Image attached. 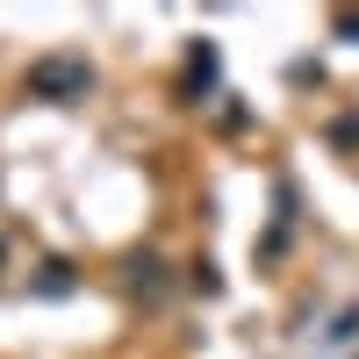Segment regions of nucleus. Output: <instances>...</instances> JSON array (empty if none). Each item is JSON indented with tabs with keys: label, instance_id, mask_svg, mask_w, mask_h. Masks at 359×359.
I'll return each mask as SVG.
<instances>
[{
	"label": "nucleus",
	"instance_id": "obj_1",
	"mask_svg": "<svg viewBox=\"0 0 359 359\" xmlns=\"http://www.w3.org/2000/svg\"><path fill=\"white\" fill-rule=\"evenodd\" d=\"M86 86H94V65L79 50H50L29 65V101H79Z\"/></svg>",
	"mask_w": 359,
	"mask_h": 359
},
{
	"label": "nucleus",
	"instance_id": "obj_2",
	"mask_svg": "<svg viewBox=\"0 0 359 359\" xmlns=\"http://www.w3.org/2000/svg\"><path fill=\"white\" fill-rule=\"evenodd\" d=\"M331 29H338V36H352V43H359V15H338Z\"/></svg>",
	"mask_w": 359,
	"mask_h": 359
}]
</instances>
